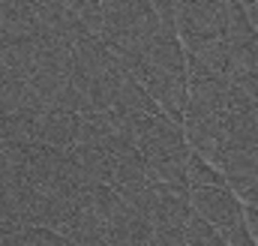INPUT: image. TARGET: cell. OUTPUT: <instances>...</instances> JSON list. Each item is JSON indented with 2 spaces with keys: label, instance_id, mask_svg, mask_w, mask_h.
Wrapping results in <instances>:
<instances>
[{
  "label": "cell",
  "instance_id": "1",
  "mask_svg": "<svg viewBox=\"0 0 258 246\" xmlns=\"http://www.w3.org/2000/svg\"><path fill=\"white\" fill-rule=\"evenodd\" d=\"M174 21L177 39L186 51H198L201 45L222 36V12L216 0H177Z\"/></svg>",
  "mask_w": 258,
  "mask_h": 246
},
{
  "label": "cell",
  "instance_id": "2",
  "mask_svg": "<svg viewBox=\"0 0 258 246\" xmlns=\"http://www.w3.org/2000/svg\"><path fill=\"white\" fill-rule=\"evenodd\" d=\"M192 201V213L201 219H207L210 225H216L219 231L243 222V201L228 189V186H204V189H192L189 195Z\"/></svg>",
  "mask_w": 258,
  "mask_h": 246
},
{
  "label": "cell",
  "instance_id": "3",
  "mask_svg": "<svg viewBox=\"0 0 258 246\" xmlns=\"http://www.w3.org/2000/svg\"><path fill=\"white\" fill-rule=\"evenodd\" d=\"M78 141V114L72 111H42L36 117V144L69 150Z\"/></svg>",
  "mask_w": 258,
  "mask_h": 246
},
{
  "label": "cell",
  "instance_id": "4",
  "mask_svg": "<svg viewBox=\"0 0 258 246\" xmlns=\"http://www.w3.org/2000/svg\"><path fill=\"white\" fill-rule=\"evenodd\" d=\"M186 183H189V192H192V189H204V186H228V180L204 156L192 153L189 156V165H186Z\"/></svg>",
  "mask_w": 258,
  "mask_h": 246
},
{
  "label": "cell",
  "instance_id": "5",
  "mask_svg": "<svg viewBox=\"0 0 258 246\" xmlns=\"http://www.w3.org/2000/svg\"><path fill=\"white\" fill-rule=\"evenodd\" d=\"M183 237H186V246H228L225 234L216 225H210L207 219H201L198 213H192L189 222L183 225Z\"/></svg>",
  "mask_w": 258,
  "mask_h": 246
},
{
  "label": "cell",
  "instance_id": "6",
  "mask_svg": "<svg viewBox=\"0 0 258 246\" xmlns=\"http://www.w3.org/2000/svg\"><path fill=\"white\" fill-rule=\"evenodd\" d=\"M222 234H225V243L228 246H258L252 231H249V225H246V219L237 222V225H231V228H225Z\"/></svg>",
  "mask_w": 258,
  "mask_h": 246
},
{
  "label": "cell",
  "instance_id": "7",
  "mask_svg": "<svg viewBox=\"0 0 258 246\" xmlns=\"http://www.w3.org/2000/svg\"><path fill=\"white\" fill-rule=\"evenodd\" d=\"M150 246H186L183 228H168V231H153Z\"/></svg>",
  "mask_w": 258,
  "mask_h": 246
}]
</instances>
